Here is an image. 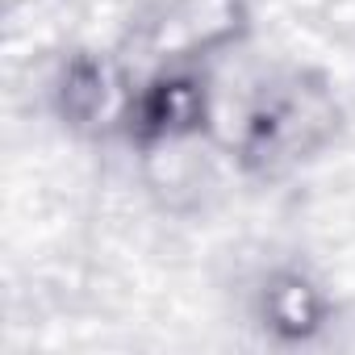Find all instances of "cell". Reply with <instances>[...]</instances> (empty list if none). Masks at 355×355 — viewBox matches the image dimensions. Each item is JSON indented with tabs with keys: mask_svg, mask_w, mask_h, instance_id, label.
Segmentation results:
<instances>
[{
	"mask_svg": "<svg viewBox=\"0 0 355 355\" xmlns=\"http://www.w3.org/2000/svg\"><path fill=\"white\" fill-rule=\"evenodd\" d=\"M247 34L243 0H163L142 26V51L163 67H189Z\"/></svg>",
	"mask_w": 355,
	"mask_h": 355,
	"instance_id": "2",
	"label": "cell"
},
{
	"mask_svg": "<svg viewBox=\"0 0 355 355\" xmlns=\"http://www.w3.org/2000/svg\"><path fill=\"white\" fill-rule=\"evenodd\" d=\"M338 130V105L318 80H276L255 92L243 113V155L255 163H293L313 155Z\"/></svg>",
	"mask_w": 355,
	"mask_h": 355,
	"instance_id": "1",
	"label": "cell"
},
{
	"mask_svg": "<svg viewBox=\"0 0 355 355\" xmlns=\"http://www.w3.org/2000/svg\"><path fill=\"white\" fill-rule=\"evenodd\" d=\"M121 76L109 59L101 55H71L55 80V109L67 125L88 130V125H105L109 117L121 113Z\"/></svg>",
	"mask_w": 355,
	"mask_h": 355,
	"instance_id": "4",
	"label": "cell"
},
{
	"mask_svg": "<svg viewBox=\"0 0 355 355\" xmlns=\"http://www.w3.org/2000/svg\"><path fill=\"white\" fill-rule=\"evenodd\" d=\"M125 121L142 146L197 138L209 121V92L189 67H163L130 96Z\"/></svg>",
	"mask_w": 355,
	"mask_h": 355,
	"instance_id": "3",
	"label": "cell"
},
{
	"mask_svg": "<svg viewBox=\"0 0 355 355\" xmlns=\"http://www.w3.org/2000/svg\"><path fill=\"white\" fill-rule=\"evenodd\" d=\"M263 318L284 338H309L326 318V301L301 272H280L263 288Z\"/></svg>",
	"mask_w": 355,
	"mask_h": 355,
	"instance_id": "5",
	"label": "cell"
}]
</instances>
